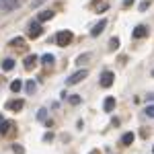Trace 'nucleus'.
I'll use <instances>...</instances> for the list:
<instances>
[{"label":"nucleus","instance_id":"1","mask_svg":"<svg viewBox=\"0 0 154 154\" xmlns=\"http://www.w3.org/2000/svg\"><path fill=\"white\" fill-rule=\"evenodd\" d=\"M72 39H74L72 31H60L58 35H56V43H58L60 48H66V45H70Z\"/></svg>","mask_w":154,"mask_h":154},{"label":"nucleus","instance_id":"2","mask_svg":"<svg viewBox=\"0 0 154 154\" xmlns=\"http://www.w3.org/2000/svg\"><path fill=\"white\" fill-rule=\"evenodd\" d=\"M41 33H43V29H41V23H29V27H27V35L31 37V39H37V37H41Z\"/></svg>","mask_w":154,"mask_h":154},{"label":"nucleus","instance_id":"3","mask_svg":"<svg viewBox=\"0 0 154 154\" xmlns=\"http://www.w3.org/2000/svg\"><path fill=\"white\" fill-rule=\"evenodd\" d=\"M86 76H88V70H78V72H74V74H72L70 78L66 80V84H68V86H74V84L82 82V80L86 78Z\"/></svg>","mask_w":154,"mask_h":154},{"label":"nucleus","instance_id":"4","mask_svg":"<svg viewBox=\"0 0 154 154\" xmlns=\"http://www.w3.org/2000/svg\"><path fill=\"white\" fill-rule=\"evenodd\" d=\"M19 6H21V0H0V11H4V12L17 11Z\"/></svg>","mask_w":154,"mask_h":154},{"label":"nucleus","instance_id":"5","mask_svg":"<svg viewBox=\"0 0 154 154\" xmlns=\"http://www.w3.org/2000/svg\"><path fill=\"white\" fill-rule=\"evenodd\" d=\"M113 82H115V74H113V72L105 70L103 74H101V86H103V88H109Z\"/></svg>","mask_w":154,"mask_h":154},{"label":"nucleus","instance_id":"6","mask_svg":"<svg viewBox=\"0 0 154 154\" xmlns=\"http://www.w3.org/2000/svg\"><path fill=\"white\" fill-rule=\"evenodd\" d=\"M105 27H107V21H105V19H101V21H99V23L91 29V35H93V37H99L103 31H105Z\"/></svg>","mask_w":154,"mask_h":154},{"label":"nucleus","instance_id":"7","mask_svg":"<svg viewBox=\"0 0 154 154\" xmlns=\"http://www.w3.org/2000/svg\"><path fill=\"white\" fill-rule=\"evenodd\" d=\"M146 35H148V27H146V25H138V27L134 29V33H131L134 39H142V37H146Z\"/></svg>","mask_w":154,"mask_h":154},{"label":"nucleus","instance_id":"8","mask_svg":"<svg viewBox=\"0 0 154 154\" xmlns=\"http://www.w3.org/2000/svg\"><path fill=\"white\" fill-rule=\"evenodd\" d=\"M23 107H25L23 99H14V101H8L6 103V109H11V111H21Z\"/></svg>","mask_w":154,"mask_h":154},{"label":"nucleus","instance_id":"9","mask_svg":"<svg viewBox=\"0 0 154 154\" xmlns=\"http://www.w3.org/2000/svg\"><path fill=\"white\" fill-rule=\"evenodd\" d=\"M12 130H14V123L12 121H2L0 123V136H8Z\"/></svg>","mask_w":154,"mask_h":154},{"label":"nucleus","instance_id":"10","mask_svg":"<svg viewBox=\"0 0 154 154\" xmlns=\"http://www.w3.org/2000/svg\"><path fill=\"white\" fill-rule=\"evenodd\" d=\"M54 19V11H41L37 14V23H45V21H51Z\"/></svg>","mask_w":154,"mask_h":154},{"label":"nucleus","instance_id":"11","mask_svg":"<svg viewBox=\"0 0 154 154\" xmlns=\"http://www.w3.org/2000/svg\"><path fill=\"white\" fill-rule=\"evenodd\" d=\"M25 70H31V68H35L37 66V56L35 54H33V56H27V58H25Z\"/></svg>","mask_w":154,"mask_h":154},{"label":"nucleus","instance_id":"12","mask_svg":"<svg viewBox=\"0 0 154 154\" xmlns=\"http://www.w3.org/2000/svg\"><path fill=\"white\" fill-rule=\"evenodd\" d=\"M103 109H105L107 113H111V111L115 109V97H107L105 103H103Z\"/></svg>","mask_w":154,"mask_h":154},{"label":"nucleus","instance_id":"13","mask_svg":"<svg viewBox=\"0 0 154 154\" xmlns=\"http://www.w3.org/2000/svg\"><path fill=\"white\" fill-rule=\"evenodd\" d=\"M134 140H136V136H134L131 131H128V134H123V136H121V144H123V146H130V144H134Z\"/></svg>","mask_w":154,"mask_h":154},{"label":"nucleus","instance_id":"14","mask_svg":"<svg viewBox=\"0 0 154 154\" xmlns=\"http://www.w3.org/2000/svg\"><path fill=\"white\" fill-rule=\"evenodd\" d=\"M8 45H11V48H25V39L23 37H14V39H11Z\"/></svg>","mask_w":154,"mask_h":154},{"label":"nucleus","instance_id":"15","mask_svg":"<svg viewBox=\"0 0 154 154\" xmlns=\"http://www.w3.org/2000/svg\"><path fill=\"white\" fill-rule=\"evenodd\" d=\"M12 68H14V60H12V58H6L4 62H2V70H4V72L12 70Z\"/></svg>","mask_w":154,"mask_h":154},{"label":"nucleus","instance_id":"16","mask_svg":"<svg viewBox=\"0 0 154 154\" xmlns=\"http://www.w3.org/2000/svg\"><path fill=\"white\" fill-rule=\"evenodd\" d=\"M21 88H23V82H21V80H12L11 82V91L12 93H19Z\"/></svg>","mask_w":154,"mask_h":154},{"label":"nucleus","instance_id":"17","mask_svg":"<svg viewBox=\"0 0 154 154\" xmlns=\"http://www.w3.org/2000/svg\"><path fill=\"white\" fill-rule=\"evenodd\" d=\"M41 62H43L45 66H54V56H51V54H45V56H41Z\"/></svg>","mask_w":154,"mask_h":154},{"label":"nucleus","instance_id":"18","mask_svg":"<svg viewBox=\"0 0 154 154\" xmlns=\"http://www.w3.org/2000/svg\"><path fill=\"white\" fill-rule=\"evenodd\" d=\"M117 48H119V39H117V37H111V39H109V49L115 51Z\"/></svg>","mask_w":154,"mask_h":154},{"label":"nucleus","instance_id":"19","mask_svg":"<svg viewBox=\"0 0 154 154\" xmlns=\"http://www.w3.org/2000/svg\"><path fill=\"white\" fill-rule=\"evenodd\" d=\"M37 88V84L33 82V80H29V82L25 84V91H27V93H33V91H35Z\"/></svg>","mask_w":154,"mask_h":154},{"label":"nucleus","instance_id":"20","mask_svg":"<svg viewBox=\"0 0 154 154\" xmlns=\"http://www.w3.org/2000/svg\"><path fill=\"white\" fill-rule=\"evenodd\" d=\"M68 101H70V105H78V103L82 101V97H78V95H72V97H68Z\"/></svg>","mask_w":154,"mask_h":154},{"label":"nucleus","instance_id":"21","mask_svg":"<svg viewBox=\"0 0 154 154\" xmlns=\"http://www.w3.org/2000/svg\"><path fill=\"white\" fill-rule=\"evenodd\" d=\"M12 152L14 154H25V148L21 144H12Z\"/></svg>","mask_w":154,"mask_h":154},{"label":"nucleus","instance_id":"22","mask_svg":"<svg viewBox=\"0 0 154 154\" xmlns=\"http://www.w3.org/2000/svg\"><path fill=\"white\" fill-rule=\"evenodd\" d=\"M86 60H91V54H82V56H78V58H76V64L82 66V62H86Z\"/></svg>","mask_w":154,"mask_h":154},{"label":"nucleus","instance_id":"23","mask_svg":"<svg viewBox=\"0 0 154 154\" xmlns=\"http://www.w3.org/2000/svg\"><path fill=\"white\" fill-rule=\"evenodd\" d=\"M45 117H48V111H45V109H41V111L37 113V119H39V121H45Z\"/></svg>","mask_w":154,"mask_h":154},{"label":"nucleus","instance_id":"24","mask_svg":"<svg viewBox=\"0 0 154 154\" xmlns=\"http://www.w3.org/2000/svg\"><path fill=\"white\" fill-rule=\"evenodd\" d=\"M146 115H148V117H154V105L146 107Z\"/></svg>","mask_w":154,"mask_h":154},{"label":"nucleus","instance_id":"25","mask_svg":"<svg viewBox=\"0 0 154 154\" xmlns=\"http://www.w3.org/2000/svg\"><path fill=\"white\" fill-rule=\"evenodd\" d=\"M51 140H54V134H51V131H48V134L43 136V142H51Z\"/></svg>","mask_w":154,"mask_h":154},{"label":"nucleus","instance_id":"26","mask_svg":"<svg viewBox=\"0 0 154 154\" xmlns=\"http://www.w3.org/2000/svg\"><path fill=\"white\" fill-rule=\"evenodd\" d=\"M146 8H148V0H146V2H142V4H140V11H146Z\"/></svg>","mask_w":154,"mask_h":154},{"label":"nucleus","instance_id":"27","mask_svg":"<svg viewBox=\"0 0 154 154\" xmlns=\"http://www.w3.org/2000/svg\"><path fill=\"white\" fill-rule=\"evenodd\" d=\"M130 4H134V0H123V6H130Z\"/></svg>","mask_w":154,"mask_h":154},{"label":"nucleus","instance_id":"28","mask_svg":"<svg viewBox=\"0 0 154 154\" xmlns=\"http://www.w3.org/2000/svg\"><path fill=\"white\" fill-rule=\"evenodd\" d=\"M88 154H101V152H99V150H91Z\"/></svg>","mask_w":154,"mask_h":154},{"label":"nucleus","instance_id":"29","mask_svg":"<svg viewBox=\"0 0 154 154\" xmlns=\"http://www.w3.org/2000/svg\"><path fill=\"white\" fill-rule=\"evenodd\" d=\"M2 121H4V119H2V115H0V123H2Z\"/></svg>","mask_w":154,"mask_h":154},{"label":"nucleus","instance_id":"30","mask_svg":"<svg viewBox=\"0 0 154 154\" xmlns=\"http://www.w3.org/2000/svg\"><path fill=\"white\" fill-rule=\"evenodd\" d=\"M152 74H154V72H152Z\"/></svg>","mask_w":154,"mask_h":154}]
</instances>
